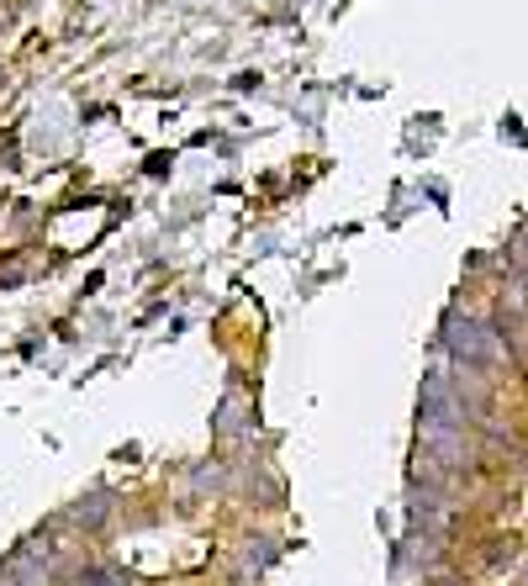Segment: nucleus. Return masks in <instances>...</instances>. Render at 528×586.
Listing matches in <instances>:
<instances>
[{
	"label": "nucleus",
	"instance_id": "nucleus-1",
	"mask_svg": "<svg viewBox=\"0 0 528 586\" xmlns=\"http://www.w3.org/2000/svg\"><path fill=\"white\" fill-rule=\"evenodd\" d=\"M449 349L460 354L466 365H497L502 359V344L492 328L470 323V318H449Z\"/></svg>",
	"mask_w": 528,
	"mask_h": 586
},
{
	"label": "nucleus",
	"instance_id": "nucleus-4",
	"mask_svg": "<svg viewBox=\"0 0 528 586\" xmlns=\"http://www.w3.org/2000/svg\"><path fill=\"white\" fill-rule=\"evenodd\" d=\"M85 586H122V576H112V571H90Z\"/></svg>",
	"mask_w": 528,
	"mask_h": 586
},
{
	"label": "nucleus",
	"instance_id": "nucleus-2",
	"mask_svg": "<svg viewBox=\"0 0 528 586\" xmlns=\"http://www.w3.org/2000/svg\"><path fill=\"white\" fill-rule=\"evenodd\" d=\"M11 582L16 586H43L48 582V555H43V550H22V555L11 560Z\"/></svg>",
	"mask_w": 528,
	"mask_h": 586
},
{
	"label": "nucleus",
	"instance_id": "nucleus-3",
	"mask_svg": "<svg viewBox=\"0 0 528 586\" xmlns=\"http://www.w3.org/2000/svg\"><path fill=\"white\" fill-rule=\"evenodd\" d=\"M106 513H112V502H106V497H90V507H85V502L74 507V518H80V524H101Z\"/></svg>",
	"mask_w": 528,
	"mask_h": 586
}]
</instances>
